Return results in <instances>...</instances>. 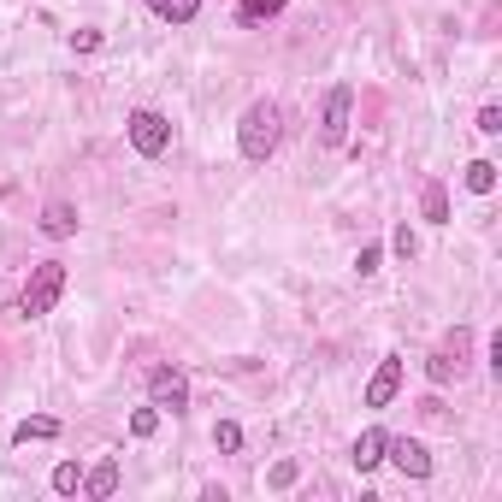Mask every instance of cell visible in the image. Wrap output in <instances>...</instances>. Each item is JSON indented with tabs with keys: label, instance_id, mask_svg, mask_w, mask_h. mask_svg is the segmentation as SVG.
<instances>
[{
	"label": "cell",
	"instance_id": "6da1fadb",
	"mask_svg": "<svg viewBox=\"0 0 502 502\" xmlns=\"http://www.w3.org/2000/svg\"><path fill=\"white\" fill-rule=\"evenodd\" d=\"M278 136H284V119H278V107L272 100H255V107L243 112V124H236V148H243V160H272V148H278Z\"/></svg>",
	"mask_w": 502,
	"mask_h": 502
},
{
	"label": "cell",
	"instance_id": "7a4b0ae2",
	"mask_svg": "<svg viewBox=\"0 0 502 502\" xmlns=\"http://www.w3.org/2000/svg\"><path fill=\"white\" fill-rule=\"evenodd\" d=\"M59 290H66V267H59V260H42V267L30 272V284H24V296H18V313H24V319H42V313H54Z\"/></svg>",
	"mask_w": 502,
	"mask_h": 502
},
{
	"label": "cell",
	"instance_id": "3957f363",
	"mask_svg": "<svg viewBox=\"0 0 502 502\" xmlns=\"http://www.w3.org/2000/svg\"><path fill=\"white\" fill-rule=\"evenodd\" d=\"M124 131H131V148H136V154H142V160H160V154H166V148H172V124L160 119L154 107L131 112V119H124Z\"/></svg>",
	"mask_w": 502,
	"mask_h": 502
},
{
	"label": "cell",
	"instance_id": "277c9868",
	"mask_svg": "<svg viewBox=\"0 0 502 502\" xmlns=\"http://www.w3.org/2000/svg\"><path fill=\"white\" fill-rule=\"evenodd\" d=\"M349 112H355V89H349V83H331V95H325V112H319V136H325V148H343V136H349Z\"/></svg>",
	"mask_w": 502,
	"mask_h": 502
},
{
	"label": "cell",
	"instance_id": "5b68a950",
	"mask_svg": "<svg viewBox=\"0 0 502 502\" xmlns=\"http://www.w3.org/2000/svg\"><path fill=\"white\" fill-rule=\"evenodd\" d=\"M148 402H154L160 413H183V408H190V379L172 372V367H154V372H148Z\"/></svg>",
	"mask_w": 502,
	"mask_h": 502
},
{
	"label": "cell",
	"instance_id": "8992f818",
	"mask_svg": "<svg viewBox=\"0 0 502 502\" xmlns=\"http://www.w3.org/2000/svg\"><path fill=\"white\" fill-rule=\"evenodd\" d=\"M384 461H391L402 479H425V473H432V455H425L420 437H391V444H384Z\"/></svg>",
	"mask_w": 502,
	"mask_h": 502
},
{
	"label": "cell",
	"instance_id": "52a82bcc",
	"mask_svg": "<svg viewBox=\"0 0 502 502\" xmlns=\"http://www.w3.org/2000/svg\"><path fill=\"white\" fill-rule=\"evenodd\" d=\"M396 391H402V361H396V355H384V361H379V372L367 379V408H391Z\"/></svg>",
	"mask_w": 502,
	"mask_h": 502
},
{
	"label": "cell",
	"instance_id": "ba28073f",
	"mask_svg": "<svg viewBox=\"0 0 502 502\" xmlns=\"http://www.w3.org/2000/svg\"><path fill=\"white\" fill-rule=\"evenodd\" d=\"M384 444H391V432L384 425H367V432L355 437V449H349V461H355V473H372L384 461Z\"/></svg>",
	"mask_w": 502,
	"mask_h": 502
},
{
	"label": "cell",
	"instance_id": "9c48e42d",
	"mask_svg": "<svg viewBox=\"0 0 502 502\" xmlns=\"http://www.w3.org/2000/svg\"><path fill=\"white\" fill-rule=\"evenodd\" d=\"M42 231L54 236V243L78 236V207H71V201H47V213H42Z\"/></svg>",
	"mask_w": 502,
	"mask_h": 502
},
{
	"label": "cell",
	"instance_id": "30bf717a",
	"mask_svg": "<svg viewBox=\"0 0 502 502\" xmlns=\"http://www.w3.org/2000/svg\"><path fill=\"white\" fill-rule=\"evenodd\" d=\"M47 437H59V420H54V413H30V420L12 425V444H47Z\"/></svg>",
	"mask_w": 502,
	"mask_h": 502
},
{
	"label": "cell",
	"instance_id": "8fae6325",
	"mask_svg": "<svg viewBox=\"0 0 502 502\" xmlns=\"http://www.w3.org/2000/svg\"><path fill=\"white\" fill-rule=\"evenodd\" d=\"M284 6H290V0H243V6H236V24H243V30H255V24L278 18Z\"/></svg>",
	"mask_w": 502,
	"mask_h": 502
},
{
	"label": "cell",
	"instance_id": "7c38bea8",
	"mask_svg": "<svg viewBox=\"0 0 502 502\" xmlns=\"http://www.w3.org/2000/svg\"><path fill=\"white\" fill-rule=\"evenodd\" d=\"M166 24H195L201 18V0H148Z\"/></svg>",
	"mask_w": 502,
	"mask_h": 502
},
{
	"label": "cell",
	"instance_id": "4fadbf2b",
	"mask_svg": "<svg viewBox=\"0 0 502 502\" xmlns=\"http://www.w3.org/2000/svg\"><path fill=\"white\" fill-rule=\"evenodd\" d=\"M461 183H467L473 195H491L497 190V166H491V160H473V166L461 172Z\"/></svg>",
	"mask_w": 502,
	"mask_h": 502
},
{
	"label": "cell",
	"instance_id": "5bb4252c",
	"mask_svg": "<svg viewBox=\"0 0 502 502\" xmlns=\"http://www.w3.org/2000/svg\"><path fill=\"white\" fill-rule=\"evenodd\" d=\"M83 491H89V497H112V491H119V461H100L89 479H83Z\"/></svg>",
	"mask_w": 502,
	"mask_h": 502
},
{
	"label": "cell",
	"instance_id": "9a60e30c",
	"mask_svg": "<svg viewBox=\"0 0 502 502\" xmlns=\"http://www.w3.org/2000/svg\"><path fill=\"white\" fill-rule=\"evenodd\" d=\"M420 207H425V219H432V225H449V195H444V183H425Z\"/></svg>",
	"mask_w": 502,
	"mask_h": 502
},
{
	"label": "cell",
	"instance_id": "2e32d148",
	"mask_svg": "<svg viewBox=\"0 0 502 502\" xmlns=\"http://www.w3.org/2000/svg\"><path fill=\"white\" fill-rule=\"evenodd\" d=\"M213 444H219L225 455H236V449H243V425H236V420H219V425H213Z\"/></svg>",
	"mask_w": 502,
	"mask_h": 502
},
{
	"label": "cell",
	"instance_id": "e0dca14e",
	"mask_svg": "<svg viewBox=\"0 0 502 502\" xmlns=\"http://www.w3.org/2000/svg\"><path fill=\"white\" fill-rule=\"evenodd\" d=\"M54 491H59V497L83 491V473H78V461H59V467H54Z\"/></svg>",
	"mask_w": 502,
	"mask_h": 502
},
{
	"label": "cell",
	"instance_id": "ac0fdd59",
	"mask_svg": "<svg viewBox=\"0 0 502 502\" xmlns=\"http://www.w3.org/2000/svg\"><path fill=\"white\" fill-rule=\"evenodd\" d=\"M154 432H160V408L148 402V408H136V413H131V437H154Z\"/></svg>",
	"mask_w": 502,
	"mask_h": 502
},
{
	"label": "cell",
	"instance_id": "d6986e66",
	"mask_svg": "<svg viewBox=\"0 0 502 502\" xmlns=\"http://www.w3.org/2000/svg\"><path fill=\"white\" fill-rule=\"evenodd\" d=\"M296 479H301V467H296V461H278V467L267 473V485H272V491H290Z\"/></svg>",
	"mask_w": 502,
	"mask_h": 502
},
{
	"label": "cell",
	"instance_id": "ffe728a7",
	"mask_svg": "<svg viewBox=\"0 0 502 502\" xmlns=\"http://www.w3.org/2000/svg\"><path fill=\"white\" fill-rule=\"evenodd\" d=\"M425 379H432V384H449V379H455V361H449V355H432V361H425Z\"/></svg>",
	"mask_w": 502,
	"mask_h": 502
},
{
	"label": "cell",
	"instance_id": "44dd1931",
	"mask_svg": "<svg viewBox=\"0 0 502 502\" xmlns=\"http://www.w3.org/2000/svg\"><path fill=\"white\" fill-rule=\"evenodd\" d=\"M379 260H384V248H379V243H367V248L355 255V272H361V278H372V272H379Z\"/></svg>",
	"mask_w": 502,
	"mask_h": 502
},
{
	"label": "cell",
	"instance_id": "7402d4cb",
	"mask_svg": "<svg viewBox=\"0 0 502 502\" xmlns=\"http://www.w3.org/2000/svg\"><path fill=\"white\" fill-rule=\"evenodd\" d=\"M479 131H485V136H502V107H485V112H479Z\"/></svg>",
	"mask_w": 502,
	"mask_h": 502
}]
</instances>
